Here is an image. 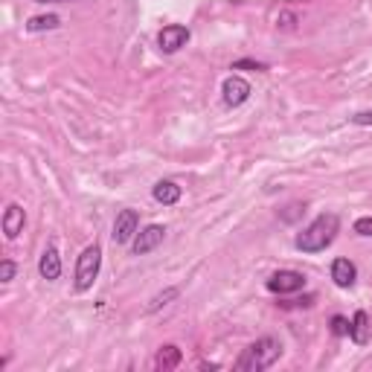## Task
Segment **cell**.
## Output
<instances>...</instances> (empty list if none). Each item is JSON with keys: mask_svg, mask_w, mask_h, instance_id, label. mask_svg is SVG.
<instances>
[{"mask_svg": "<svg viewBox=\"0 0 372 372\" xmlns=\"http://www.w3.org/2000/svg\"><path fill=\"white\" fill-rule=\"evenodd\" d=\"M338 230H340V218L335 212H323V215H317L314 222L297 236L294 245L302 253H320V250H326L335 242Z\"/></svg>", "mask_w": 372, "mask_h": 372, "instance_id": "obj_1", "label": "cell"}, {"mask_svg": "<svg viewBox=\"0 0 372 372\" xmlns=\"http://www.w3.org/2000/svg\"><path fill=\"white\" fill-rule=\"evenodd\" d=\"M282 355V340L276 338H259L256 343H250L242 355H238L236 361V369L238 372H262V369H268L279 361Z\"/></svg>", "mask_w": 372, "mask_h": 372, "instance_id": "obj_2", "label": "cell"}, {"mask_svg": "<svg viewBox=\"0 0 372 372\" xmlns=\"http://www.w3.org/2000/svg\"><path fill=\"white\" fill-rule=\"evenodd\" d=\"M24 222H27L24 207H20V204H9L6 212H4V233H6V238H18L20 230H24Z\"/></svg>", "mask_w": 372, "mask_h": 372, "instance_id": "obj_11", "label": "cell"}, {"mask_svg": "<svg viewBox=\"0 0 372 372\" xmlns=\"http://www.w3.org/2000/svg\"><path fill=\"white\" fill-rule=\"evenodd\" d=\"M181 195H184V189H181L178 184H174V181H160V184H155V201L163 204V207L178 204V201H181Z\"/></svg>", "mask_w": 372, "mask_h": 372, "instance_id": "obj_13", "label": "cell"}, {"mask_svg": "<svg viewBox=\"0 0 372 372\" xmlns=\"http://www.w3.org/2000/svg\"><path fill=\"white\" fill-rule=\"evenodd\" d=\"M61 27V18L58 15H35L27 20V32H50Z\"/></svg>", "mask_w": 372, "mask_h": 372, "instance_id": "obj_15", "label": "cell"}, {"mask_svg": "<svg viewBox=\"0 0 372 372\" xmlns=\"http://www.w3.org/2000/svg\"><path fill=\"white\" fill-rule=\"evenodd\" d=\"M158 44H160V50H163V53L172 56V53H178L181 47H186V44H189V30H186L184 24H169V27L160 30Z\"/></svg>", "mask_w": 372, "mask_h": 372, "instance_id": "obj_6", "label": "cell"}, {"mask_svg": "<svg viewBox=\"0 0 372 372\" xmlns=\"http://www.w3.org/2000/svg\"><path fill=\"white\" fill-rule=\"evenodd\" d=\"M332 279H335V286L338 288H352L355 286V279H358V268H355V262H349V259H335L332 262Z\"/></svg>", "mask_w": 372, "mask_h": 372, "instance_id": "obj_9", "label": "cell"}, {"mask_svg": "<svg viewBox=\"0 0 372 372\" xmlns=\"http://www.w3.org/2000/svg\"><path fill=\"white\" fill-rule=\"evenodd\" d=\"M38 274L47 279V282H56L61 276V256H58V250L53 245L41 253V259H38Z\"/></svg>", "mask_w": 372, "mask_h": 372, "instance_id": "obj_10", "label": "cell"}, {"mask_svg": "<svg viewBox=\"0 0 372 372\" xmlns=\"http://www.w3.org/2000/svg\"><path fill=\"white\" fill-rule=\"evenodd\" d=\"M99 268H102V248L99 245H91L84 248L79 262H76V291H87L94 286V279L99 276Z\"/></svg>", "mask_w": 372, "mask_h": 372, "instance_id": "obj_3", "label": "cell"}, {"mask_svg": "<svg viewBox=\"0 0 372 372\" xmlns=\"http://www.w3.org/2000/svg\"><path fill=\"white\" fill-rule=\"evenodd\" d=\"M35 4H70V0H35Z\"/></svg>", "mask_w": 372, "mask_h": 372, "instance_id": "obj_22", "label": "cell"}, {"mask_svg": "<svg viewBox=\"0 0 372 372\" xmlns=\"http://www.w3.org/2000/svg\"><path fill=\"white\" fill-rule=\"evenodd\" d=\"M352 122H355V125H372V111H361V114H355Z\"/></svg>", "mask_w": 372, "mask_h": 372, "instance_id": "obj_21", "label": "cell"}, {"mask_svg": "<svg viewBox=\"0 0 372 372\" xmlns=\"http://www.w3.org/2000/svg\"><path fill=\"white\" fill-rule=\"evenodd\" d=\"M174 297H178V288H166L163 294H158L155 300H151V302L146 305V312L151 314V312H158V309H163V305H166L169 300H174Z\"/></svg>", "mask_w": 372, "mask_h": 372, "instance_id": "obj_16", "label": "cell"}, {"mask_svg": "<svg viewBox=\"0 0 372 372\" xmlns=\"http://www.w3.org/2000/svg\"><path fill=\"white\" fill-rule=\"evenodd\" d=\"M268 291H274V294H297V291H302V286H305V276L300 274V271H276L274 276H268Z\"/></svg>", "mask_w": 372, "mask_h": 372, "instance_id": "obj_5", "label": "cell"}, {"mask_svg": "<svg viewBox=\"0 0 372 372\" xmlns=\"http://www.w3.org/2000/svg\"><path fill=\"white\" fill-rule=\"evenodd\" d=\"M137 233H140V215H137V210H122V212H117L114 233H111L114 242L117 245H128Z\"/></svg>", "mask_w": 372, "mask_h": 372, "instance_id": "obj_4", "label": "cell"}, {"mask_svg": "<svg viewBox=\"0 0 372 372\" xmlns=\"http://www.w3.org/2000/svg\"><path fill=\"white\" fill-rule=\"evenodd\" d=\"M233 70H268L262 61H253V58H242V61H236L233 64Z\"/></svg>", "mask_w": 372, "mask_h": 372, "instance_id": "obj_18", "label": "cell"}, {"mask_svg": "<svg viewBox=\"0 0 372 372\" xmlns=\"http://www.w3.org/2000/svg\"><path fill=\"white\" fill-rule=\"evenodd\" d=\"M332 332H335L338 338L349 335V320H346V317H340V314H335V317H332Z\"/></svg>", "mask_w": 372, "mask_h": 372, "instance_id": "obj_19", "label": "cell"}, {"mask_svg": "<svg viewBox=\"0 0 372 372\" xmlns=\"http://www.w3.org/2000/svg\"><path fill=\"white\" fill-rule=\"evenodd\" d=\"M181 361H184V352L174 343H169V346H163L160 352H158V358H155V369H160V372H169V369H174V366H181Z\"/></svg>", "mask_w": 372, "mask_h": 372, "instance_id": "obj_14", "label": "cell"}, {"mask_svg": "<svg viewBox=\"0 0 372 372\" xmlns=\"http://www.w3.org/2000/svg\"><path fill=\"white\" fill-rule=\"evenodd\" d=\"M372 335V326H369V314L366 312H355V317L349 320V338H352L358 346H366Z\"/></svg>", "mask_w": 372, "mask_h": 372, "instance_id": "obj_12", "label": "cell"}, {"mask_svg": "<svg viewBox=\"0 0 372 372\" xmlns=\"http://www.w3.org/2000/svg\"><path fill=\"white\" fill-rule=\"evenodd\" d=\"M15 271H18V265L12 259H4L0 262V282H12L15 279Z\"/></svg>", "mask_w": 372, "mask_h": 372, "instance_id": "obj_17", "label": "cell"}, {"mask_svg": "<svg viewBox=\"0 0 372 372\" xmlns=\"http://www.w3.org/2000/svg\"><path fill=\"white\" fill-rule=\"evenodd\" d=\"M355 233L358 236H372V215L358 218V222H355Z\"/></svg>", "mask_w": 372, "mask_h": 372, "instance_id": "obj_20", "label": "cell"}, {"mask_svg": "<svg viewBox=\"0 0 372 372\" xmlns=\"http://www.w3.org/2000/svg\"><path fill=\"white\" fill-rule=\"evenodd\" d=\"M222 94H224V102H227L230 108H238V105H245V102L250 99V84H248L242 76H230V79H224V84H222Z\"/></svg>", "mask_w": 372, "mask_h": 372, "instance_id": "obj_7", "label": "cell"}, {"mask_svg": "<svg viewBox=\"0 0 372 372\" xmlns=\"http://www.w3.org/2000/svg\"><path fill=\"white\" fill-rule=\"evenodd\" d=\"M163 236H166V230L160 227V224H148L146 230H140L137 236H134V256H146V253H151L160 242H163Z\"/></svg>", "mask_w": 372, "mask_h": 372, "instance_id": "obj_8", "label": "cell"}]
</instances>
